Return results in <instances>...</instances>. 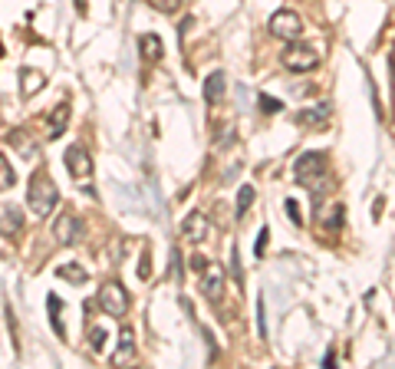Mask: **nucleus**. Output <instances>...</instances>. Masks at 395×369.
<instances>
[{
    "label": "nucleus",
    "instance_id": "f257e3e1",
    "mask_svg": "<svg viewBox=\"0 0 395 369\" xmlns=\"http://www.w3.org/2000/svg\"><path fill=\"white\" fill-rule=\"evenodd\" d=\"M56 201H60V191L53 185L50 172H46V168H36L30 185H26V208H30L36 218H46L53 208H56Z\"/></svg>",
    "mask_w": 395,
    "mask_h": 369
},
{
    "label": "nucleus",
    "instance_id": "f03ea898",
    "mask_svg": "<svg viewBox=\"0 0 395 369\" xmlns=\"http://www.w3.org/2000/svg\"><path fill=\"white\" fill-rule=\"evenodd\" d=\"M293 172H297V185L309 188L313 195L323 191V181H327V155L323 152H307L297 158L293 165Z\"/></svg>",
    "mask_w": 395,
    "mask_h": 369
},
{
    "label": "nucleus",
    "instance_id": "7ed1b4c3",
    "mask_svg": "<svg viewBox=\"0 0 395 369\" xmlns=\"http://www.w3.org/2000/svg\"><path fill=\"white\" fill-rule=\"evenodd\" d=\"M280 63H284L290 73H309V69H317V66H319V53L313 50V46L297 44V40H293V44L284 50Z\"/></svg>",
    "mask_w": 395,
    "mask_h": 369
},
{
    "label": "nucleus",
    "instance_id": "20e7f679",
    "mask_svg": "<svg viewBox=\"0 0 395 369\" xmlns=\"http://www.w3.org/2000/svg\"><path fill=\"white\" fill-rule=\"evenodd\" d=\"M270 34L277 40H284V44H293V40L303 36V17L297 10H277L274 17H270Z\"/></svg>",
    "mask_w": 395,
    "mask_h": 369
},
{
    "label": "nucleus",
    "instance_id": "39448f33",
    "mask_svg": "<svg viewBox=\"0 0 395 369\" xmlns=\"http://www.w3.org/2000/svg\"><path fill=\"white\" fill-rule=\"evenodd\" d=\"M99 307H103V313H109V317H125L129 313V293H125V287L116 280H109L99 290Z\"/></svg>",
    "mask_w": 395,
    "mask_h": 369
},
{
    "label": "nucleus",
    "instance_id": "423d86ee",
    "mask_svg": "<svg viewBox=\"0 0 395 369\" xmlns=\"http://www.w3.org/2000/svg\"><path fill=\"white\" fill-rule=\"evenodd\" d=\"M53 234H56V241H60V244L73 248V244H79V241H83V234H86V224L79 221L73 211H63V215L56 218V224H53Z\"/></svg>",
    "mask_w": 395,
    "mask_h": 369
},
{
    "label": "nucleus",
    "instance_id": "0eeeda50",
    "mask_svg": "<svg viewBox=\"0 0 395 369\" xmlns=\"http://www.w3.org/2000/svg\"><path fill=\"white\" fill-rule=\"evenodd\" d=\"M329 116H333V106L329 103H313V106H307V109H300L297 122L309 132H323L329 126Z\"/></svg>",
    "mask_w": 395,
    "mask_h": 369
},
{
    "label": "nucleus",
    "instance_id": "6e6552de",
    "mask_svg": "<svg viewBox=\"0 0 395 369\" xmlns=\"http://www.w3.org/2000/svg\"><path fill=\"white\" fill-rule=\"evenodd\" d=\"M66 168L73 178L86 181L89 175H93V155H89L83 146H69L66 148Z\"/></svg>",
    "mask_w": 395,
    "mask_h": 369
},
{
    "label": "nucleus",
    "instance_id": "1a4fd4ad",
    "mask_svg": "<svg viewBox=\"0 0 395 369\" xmlns=\"http://www.w3.org/2000/svg\"><path fill=\"white\" fill-rule=\"evenodd\" d=\"M24 231V208L20 205H0V234L17 238Z\"/></svg>",
    "mask_w": 395,
    "mask_h": 369
},
{
    "label": "nucleus",
    "instance_id": "9d476101",
    "mask_svg": "<svg viewBox=\"0 0 395 369\" xmlns=\"http://www.w3.org/2000/svg\"><path fill=\"white\" fill-rule=\"evenodd\" d=\"M221 290H224V271L217 264H207L201 271V293H205L207 300H221Z\"/></svg>",
    "mask_w": 395,
    "mask_h": 369
},
{
    "label": "nucleus",
    "instance_id": "9b49d317",
    "mask_svg": "<svg viewBox=\"0 0 395 369\" xmlns=\"http://www.w3.org/2000/svg\"><path fill=\"white\" fill-rule=\"evenodd\" d=\"M201 93H205V103L217 106L224 99V93H227V76H224L221 69H215L211 76L205 79V86H201Z\"/></svg>",
    "mask_w": 395,
    "mask_h": 369
},
{
    "label": "nucleus",
    "instance_id": "f8f14e48",
    "mask_svg": "<svg viewBox=\"0 0 395 369\" xmlns=\"http://www.w3.org/2000/svg\"><path fill=\"white\" fill-rule=\"evenodd\" d=\"M181 231H185L188 241H205L207 231H211V224H207V218L201 215V211H191V215L185 218V224H181Z\"/></svg>",
    "mask_w": 395,
    "mask_h": 369
},
{
    "label": "nucleus",
    "instance_id": "ddd939ff",
    "mask_svg": "<svg viewBox=\"0 0 395 369\" xmlns=\"http://www.w3.org/2000/svg\"><path fill=\"white\" fill-rule=\"evenodd\" d=\"M66 122H69V103H56V109L50 112V122H46V138H60Z\"/></svg>",
    "mask_w": 395,
    "mask_h": 369
},
{
    "label": "nucleus",
    "instance_id": "4468645a",
    "mask_svg": "<svg viewBox=\"0 0 395 369\" xmlns=\"http://www.w3.org/2000/svg\"><path fill=\"white\" fill-rule=\"evenodd\" d=\"M43 86H46V76L40 69H20V93H24L26 99L34 93H40Z\"/></svg>",
    "mask_w": 395,
    "mask_h": 369
},
{
    "label": "nucleus",
    "instance_id": "2eb2a0df",
    "mask_svg": "<svg viewBox=\"0 0 395 369\" xmlns=\"http://www.w3.org/2000/svg\"><path fill=\"white\" fill-rule=\"evenodd\" d=\"M132 356H135V333L125 326V330L119 333V350H116V356H112V360H116V366H125Z\"/></svg>",
    "mask_w": 395,
    "mask_h": 369
},
{
    "label": "nucleus",
    "instance_id": "dca6fc26",
    "mask_svg": "<svg viewBox=\"0 0 395 369\" xmlns=\"http://www.w3.org/2000/svg\"><path fill=\"white\" fill-rule=\"evenodd\" d=\"M138 46H142V56H145V60H162V40L155 34L138 36Z\"/></svg>",
    "mask_w": 395,
    "mask_h": 369
},
{
    "label": "nucleus",
    "instance_id": "f3484780",
    "mask_svg": "<svg viewBox=\"0 0 395 369\" xmlns=\"http://www.w3.org/2000/svg\"><path fill=\"white\" fill-rule=\"evenodd\" d=\"M46 303H50V323H53V330H56V336H66V326H63V303H60V297L56 293H50L46 297Z\"/></svg>",
    "mask_w": 395,
    "mask_h": 369
},
{
    "label": "nucleus",
    "instance_id": "a211bd4d",
    "mask_svg": "<svg viewBox=\"0 0 395 369\" xmlns=\"http://www.w3.org/2000/svg\"><path fill=\"white\" fill-rule=\"evenodd\" d=\"M14 181H17V172H14V165L7 162V155L0 152V191L14 188Z\"/></svg>",
    "mask_w": 395,
    "mask_h": 369
},
{
    "label": "nucleus",
    "instance_id": "6ab92c4d",
    "mask_svg": "<svg viewBox=\"0 0 395 369\" xmlns=\"http://www.w3.org/2000/svg\"><path fill=\"white\" fill-rule=\"evenodd\" d=\"M56 274H60L63 280H69V283H86V271H83L79 264H63Z\"/></svg>",
    "mask_w": 395,
    "mask_h": 369
},
{
    "label": "nucleus",
    "instance_id": "aec40b11",
    "mask_svg": "<svg viewBox=\"0 0 395 369\" xmlns=\"http://www.w3.org/2000/svg\"><path fill=\"white\" fill-rule=\"evenodd\" d=\"M250 205H254V188H250V185H244L241 195H237V208H234V215L244 218V215H247V208H250Z\"/></svg>",
    "mask_w": 395,
    "mask_h": 369
},
{
    "label": "nucleus",
    "instance_id": "412c9836",
    "mask_svg": "<svg viewBox=\"0 0 395 369\" xmlns=\"http://www.w3.org/2000/svg\"><path fill=\"white\" fill-rule=\"evenodd\" d=\"M89 346H93V353H103V346H106V330L103 326H93V330H89Z\"/></svg>",
    "mask_w": 395,
    "mask_h": 369
},
{
    "label": "nucleus",
    "instance_id": "4be33fe9",
    "mask_svg": "<svg viewBox=\"0 0 395 369\" xmlns=\"http://www.w3.org/2000/svg\"><path fill=\"white\" fill-rule=\"evenodd\" d=\"M155 10H162V14H178L181 7V0H148Z\"/></svg>",
    "mask_w": 395,
    "mask_h": 369
},
{
    "label": "nucleus",
    "instance_id": "5701e85b",
    "mask_svg": "<svg viewBox=\"0 0 395 369\" xmlns=\"http://www.w3.org/2000/svg\"><path fill=\"white\" fill-rule=\"evenodd\" d=\"M339 224H343V208L336 205L333 218H323V228H327V231H339Z\"/></svg>",
    "mask_w": 395,
    "mask_h": 369
},
{
    "label": "nucleus",
    "instance_id": "b1692460",
    "mask_svg": "<svg viewBox=\"0 0 395 369\" xmlns=\"http://www.w3.org/2000/svg\"><path fill=\"white\" fill-rule=\"evenodd\" d=\"M260 109H264V112H280V109H284V103H277L274 96H260Z\"/></svg>",
    "mask_w": 395,
    "mask_h": 369
},
{
    "label": "nucleus",
    "instance_id": "393cba45",
    "mask_svg": "<svg viewBox=\"0 0 395 369\" xmlns=\"http://www.w3.org/2000/svg\"><path fill=\"white\" fill-rule=\"evenodd\" d=\"M188 267L195 271V274H201V271L207 267V258H201V254H191V258H188Z\"/></svg>",
    "mask_w": 395,
    "mask_h": 369
},
{
    "label": "nucleus",
    "instance_id": "a878e982",
    "mask_svg": "<svg viewBox=\"0 0 395 369\" xmlns=\"http://www.w3.org/2000/svg\"><path fill=\"white\" fill-rule=\"evenodd\" d=\"M138 277H142V280H148V277H152V261H148V251L142 254V264H138Z\"/></svg>",
    "mask_w": 395,
    "mask_h": 369
},
{
    "label": "nucleus",
    "instance_id": "bb28decb",
    "mask_svg": "<svg viewBox=\"0 0 395 369\" xmlns=\"http://www.w3.org/2000/svg\"><path fill=\"white\" fill-rule=\"evenodd\" d=\"M178 261H181L178 248H172V264H168V274H175V280H178V277H181V264H178Z\"/></svg>",
    "mask_w": 395,
    "mask_h": 369
},
{
    "label": "nucleus",
    "instance_id": "cd10ccee",
    "mask_svg": "<svg viewBox=\"0 0 395 369\" xmlns=\"http://www.w3.org/2000/svg\"><path fill=\"white\" fill-rule=\"evenodd\" d=\"M287 211H290L293 224H303V218H300V205H297V201H287Z\"/></svg>",
    "mask_w": 395,
    "mask_h": 369
},
{
    "label": "nucleus",
    "instance_id": "c85d7f7f",
    "mask_svg": "<svg viewBox=\"0 0 395 369\" xmlns=\"http://www.w3.org/2000/svg\"><path fill=\"white\" fill-rule=\"evenodd\" d=\"M267 234H270V231L264 228V231H260V238H257V248H254V254H257V258L264 254V248H267Z\"/></svg>",
    "mask_w": 395,
    "mask_h": 369
}]
</instances>
